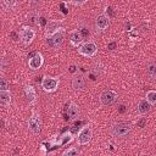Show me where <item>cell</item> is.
<instances>
[{"label":"cell","mask_w":156,"mask_h":156,"mask_svg":"<svg viewBox=\"0 0 156 156\" xmlns=\"http://www.w3.org/2000/svg\"><path fill=\"white\" fill-rule=\"evenodd\" d=\"M85 85V80L82 76H74L72 79V88L73 90H82Z\"/></svg>","instance_id":"cell-17"},{"label":"cell","mask_w":156,"mask_h":156,"mask_svg":"<svg viewBox=\"0 0 156 156\" xmlns=\"http://www.w3.org/2000/svg\"><path fill=\"white\" fill-rule=\"evenodd\" d=\"M24 96H26V100L29 105H34L35 101H37V91L34 89L33 85H24Z\"/></svg>","instance_id":"cell-13"},{"label":"cell","mask_w":156,"mask_h":156,"mask_svg":"<svg viewBox=\"0 0 156 156\" xmlns=\"http://www.w3.org/2000/svg\"><path fill=\"white\" fill-rule=\"evenodd\" d=\"M72 140H73V134L71 132H66L61 136H58V140L55 141V145H66V144L71 143Z\"/></svg>","instance_id":"cell-18"},{"label":"cell","mask_w":156,"mask_h":156,"mask_svg":"<svg viewBox=\"0 0 156 156\" xmlns=\"http://www.w3.org/2000/svg\"><path fill=\"white\" fill-rule=\"evenodd\" d=\"M124 110H126V106H124V105H121V106L118 107V111H119V112H124Z\"/></svg>","instance_id":"cell-28"},{"label":"cell","mask_w":156,"mask_h":156,"mask_svg":"<svg viewBox=\"0 0 156 156\" xmlns=\"http://www.w3.org/2000/svg\"><path fill=\"white\" fill-rule=\"evenodd\" d=\"M116 48H117V43H116V41H110V43L107 44V49L111 50V51L115 50Z\"/></svg>","instance_id":"cell-26"},{"label":"cell","mask_w":156,"mask_h":156,"mask_svg":"<svg viewBox=\"0 0 156 156\" xmlns=\"http://www.w3.org/2000/svg\"><path fill=\"white\" fill-rule=\"evenodd\" d=\"M68 37H69V43H71L72 46L78 48L80 44H83V35H82V33L78 29L71 30L68 33Z\"/></svg>","instance_id":"cell-12"},{"label":"cell","mask_w":156,"mask_h":156,"mask_svg":"<svg viewBox=\"0 0 156 156\" xmlns=\"http://www.w3.org/2000/svg\"><path fill=\"white\" fill-rule=\"evenodd\" d=\"M78 155H80V151L76 146H71L62 151V156H78Z\"/></svg>","instance_id":"cell-20"},{"label":"cell","mask_w":156,"mask_h":156,"mask_svg":"<svg viewBox=\"0 0 156 156\" xmlns=\"http://www.w3.org/2000/svg\"><path fill=\"white\" fill-rule=\"evenodd\" d=\"M76 71H77V67H76L74 65H72V66H69V72H71V73H74Z\"/></svg>","instance_id":"cell-27"},{"label":"cell","mask_w":156,"mask_h":156,"mask_svg":"<svg viewBox=\"0 0 156 156\" xmlns=\"http://www.w3.org/2000/svg\"><path fill=\"white\" fill-rule=\"evenodd\" d=\"M35 38V30L29 26H23L20 30V39L24 45L32 44V41Z\"/></svg>","instance_id":"cell-5"},{"label":"cell","mask_w":156,"mask_h":156,"mask_svg":"<svg viewBox=\"0 0 156 156\" xmlns=\"http://www.w3.org/2000/svg\"><path fill=\"white\" fill-rule=\"evenodd\" d=\"M132 124L129 122H117L110 128V134L115 138H126L132 133Z\"/></svg>","instance_id":"cell-1"},{"label":"cell","mask_w":156,"mask_h":156,"mask_svg":"<svg viewBox=\"0 0 156 156\" xmlns=\"http://www.w3.org/2000/svg\"><path fill=\"white\" fill-rule=\"evenodd\" d=\"M79 107H78V105L76 104V102H73V101H71L69 104H68V107H67V116H68V118L69 119H76L78 116H79Z\"/></svg>","instance_id":"cell-16"},{"label":"cell","mask_w":156,"mask_h":156,"mask_svg":"<svg viewBox=\"0 0 156 156\" xmlns=\"http://www.w3.org/2000/svg\"><path fill=\"white\" fill-rule=\"evenodd\" d=\"M145 99H146L151 105H156V90H149V91H146Z\"/></svg>","instance_id":"cell-21"},{"label":"cell","mask_w":156,"mask_h":156,"mask_svg":"<svg viewBox=\"0 0 156 156\" xmlns=\"http://www.w3.org/2000/svg\"><path fill=\"white\" fill-rule=\"evenodd\" d=\"M117 98H118V95H117L116 91H113V90H104L100 94L99 100H100V104L102 106H110V105H112L113 102L117 101Z\"/></svg>","instance_id":"cell-7"},{"label":"cell","mask_w":156,"mask_h":156,"mask_svg":"<svg viewBox=\"0 0 156 156\" xmlns=\"http://www.w3.org/2000/svg\"><path fill=\"white\" fill-rule=\"evenodd\" d=\"M12 101V94L10 90H0V104L2 107H9Z\"/></svg>","instance_id":"cell-15"},{"label":"cell","mask_w":156,"mask_h":156,"mask_svg":"<svg viewBox=\"0 0 156 156\" xmlns=\"http://www.w3.org/2000/svg\"><path fill=\"white\" fill-rule=\"evenodd\" d=\"M151 107H152V105L146 99H140L138 101V105H136V111H138L139 115L144 116V115H146L151 111Z\"/></svg>","instance_id":"cell-14"},{"label":"cell","mask_w":156,"mask_h":156,"mask_svg":"<svg viewBox=\"0 0 156 156\" xmlns=\"http://www.w3.org/2000/svg\"><path fill=\"white\" fill-rule=\"evenodd\" d=\"M10 88V83L5 77L0 78V90H9Z\"/></svg>","instance_id":"cell-22"},{"label":"cell","mask_w":156,"mask_h":156,"mask_svg":"<svg viewBox=\"0 0 156 156\" xmlns=\"http://www.w3.org/2000/svg\"><path fill=\"white\" fill-rule=\"evenodd\" d=\"M146 74L151 80L156 79V61H149L147 62V65H146Z\"/></svg>","instance_id":"cell-19"},{"label":"cell","mask_w":156,"mask_h":156,"mask_svg":"<svg viewBox=\"0 0 156 156\" xmlns=\"http://www.w3.org/2000/svg\"><path fill=\"white\" fill-rule=\"evenodd\" d=\"M28 129L34 135H38L41 132V118L39 112H37L35 110H32V115L28 119Z\"/></svg>","instance_id":"cell-2"},{"label":"cell","mask_w":156,"mask_h":156,"mask_svg":"<svg viewBox=\"0 0 156 156\" xmlns=\"http://www.w3.org/2000/svg\"><path fill=\"white\" fill-rule=\"evenodd\" d=\"M2 4H4V6L5 7H7V9H13V7H16V5H17V1L16 0H2Z\"/></svg>","instance_id":"cell-23"},{"label":"cell","mask_w":156,"mask_h":156,"mask_svg":"<svg viewBox=\"0 0 156 156\" xmlns=\"http://www.w3.org/2000/svg\"><path fill=\"white\" fill-rule=\"evenodd\" d=\"M43 63H44V56L41 52H34L33 56H30L28 60V66L33 71L39 69L43 66Z\"/></svg>","instance_id":"cell-10"},{"label":"cell","mask_w":156,"mask_h":156,"mask_svg":"<svg viewBox=\"0 0 156 156\" xmlns=\"http://www.w3.org/2000/svg\"><path fill=\"white\" fill-rule=\"evenodd\" d=\"M93 136V130L90 128V126H84L79 129L78 135H77V141L79 145H87Z\"/></svg>","instance_id":"cell-6"},{"label":"cell","mask_w":156,"mask_h":156,"mask_svg":"<svg viewBox=\"0 0 156 156\" xmlns=\"http://www.w3.org/2000/svg\"><path fill=\"white\" fill-rule=\"evenodd\" d=\"M63 26L61 24L60 21H56V20H50L49 22H46V26H45V37H51L52 34L60 32V30H63Z\"/></svg>","instance_id":"cell-8"},{"label":"cell","mask_w":156,"mask_h":156,"mask_svg":"<svg viewBox=\"0 0 156 156\" xmlns=\"http://www.w3.org/2000/svg\"><path fill=\"white\" fill-rule=\"evenodd\" d=\"M63 32L65 30H60V32L52 34L51 37H48L46 38L48 45H50L54 49H60L62 46V44H63Z\"/></svg>","instance_id":"cell-9"},{"label":"cell","mask_w":156,"mask_h":156,"mask_svg":"<svg viewBox=\"0 0 156 156\" xmlns=\"http://www.w3.org/2000/svg\"><path fill=\"white\" fill-rule=\"evenodd\" d=\"M71 1H72V4L76 5V6H82V5H84L88 0H71Z\"/></svg>","instance_id":"cell-25"},{"label":"cell","mask_w":156,"mask_h":156,"mask_svg":"<svg viewBox=\"0 0 156 156\" xmlns=\"http://www.w3.org/2000/svg\"><path fill=\"white\" fill-rule=\"evenodd\" d=\"M145 124H146V118H145V117H140V118L136 121V127H139V128H144Z\"/></svg>","instance_id":"cell-24"},{"label":"cell","mask_w":156,"mask_h":156,"mask_svg":"<svg viewBox=\"0 0 156 156\" xmlns=\"http://www.w3.org/2000/svg\"><path fill=\"white\" fill-rule=\"evenodd\" d=\"M108 24H110V18H108V16H106V15H99V16L95 18V28H96V30H99V32L106 30L107 27H108Z\"/></svg>","instance_id":"cell-11"},{"label":"cell","mask_w":156,"mask_h":156,"mask_svg":"<svg viewBox=\"0 0 156 156\" xmlns=\"http://www.w3.org/2000/svg\"><path fill=\"white\" fill-rule=\"evenodd\" d=\"M41 88L46 93H54L57 90L58 85H60V79L55 78V77H43L41 83H40Z\"/></svg>","instance_id":"cell-4"},{"label":"cell","mask_w":156,"mask_h":156,"mask_svg":"<svg viewBox=\"0 0 156 156\" xmlns=\"http://www.w3.org/2000/svg\"><path fill=\"white\" fill-rule=\"evenodd\" d=\"M78 54L84 57H93L98 52V45L94 41H87L78 46Z\"/></svg>","instance_id":"cell-3"},{"label":"cell","mask_w":156,"mask_h":156,"mask_svg":"<svg viewBox=\"0 0 156 156\" xmlns=\"http://www.w3.org/2000/svg\"><path fill=\"white\" fill-rule=\"evenodd\" d=\"M33 1H34V2H35V4H39V2H41V1H43V0H33Z\"/></svg>","instance_id":"cell-29"}]
</instances>
